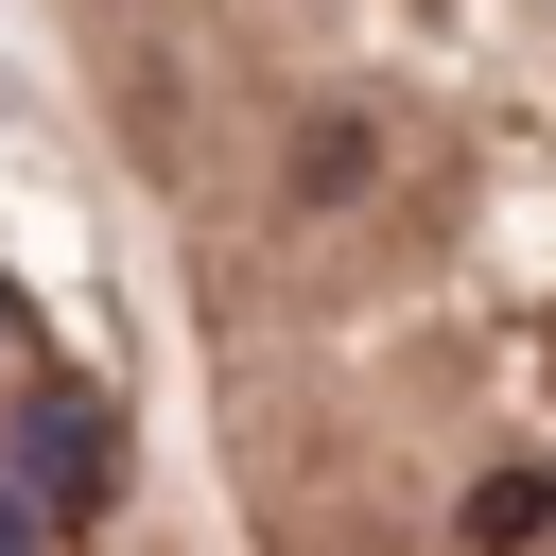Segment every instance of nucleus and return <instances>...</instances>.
Wrapping results in <instances>:
<instances>
[{"label": "nucleus", "mask_w": 556, "mask_h": 556, "mask_svg": "<svg viewBox=\"0 0 556 556\" xmlns=\"http://www.w3.org/2000/svg\"><path fill=\"white\" fill-rule=\"evenodd\" d=\"M104 469H122V452H104V400H70V382H52V400L17 417V486H35L52 521H87V504H104Z\"/></svg>", "instance_id": "nucleus-1"}, {"label": "nucleus", "mask_w": 556, "mask_h": 556, "mask_svg": "<svg viewBox=\"0 0 556 556\" xmlns=\"http://www.w3.org/2000/svg\"><path fill=\"white\" fill-rule=\"evenodd\" d=\"M365 174H382V122H365V104H330V122H295V174H278V208H348Z\"/></svg>", "instance_id": "nucleus-2"}, {"label": "nucleus", "mask_w": 556, "mask_h": 556, "mask_svg": "<svg viewBox=\"0 0 556 556\" xmlns=\"http://www.w3.org/2000/svg\"><path fill=\"white\" fill-rule=\"evenodd\" d=\"M539 539H556V486L539 469H486L469 486V556H539Z\"/></svg>", "instance_id": "nucleus-3"}, {"label": "nucleus", "mask_w": 556, "mask_h": 556, "mask_svg": "<svg viewBox=\"0 0 556 556\" xmlns=\"http://www.w3.org/2000/svg\"><path fill=\"white\" fill-rule=\"evenodd\" d=\"M0 556H52V504L35 486H0Z\"/></svg>", "instance_id": "nucleus-4"}, {"label": "nucleus", "mask_w": 556, "mask_h": 556, "mask_svg": "<svg viewBox=\"0 0 556 556\" xmlns=\"http://www.w3.org/2000/svg\"><path fill=\"white\" fill-rule=\"evenodd\" d=\"M0 348H17V295H0Z\"/></svg>", "instance_id": "nucleus-5"}]
</instances>
